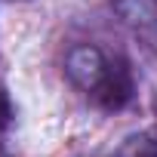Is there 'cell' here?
<instances>
[{"mask_svg":"<svg viewBox=\"0 0 157 157\" xmlns=\"http://www.w3.org/2000/svg\"><path fill=\"white\" fill-rule=\"evenodd\" d=\"M105 68H108L105 52H102L99 46H90V43L74 46V49L68 52V59H65V74H68V80H71L74 86H80L83 93H90V96H93V90L99 86Z\"/></svg>","mask_w":157,"mask_h":157,"instance_id":"6da1fadb","label":"cell"},{"mask_svg":"<svg viewBox=\"0 0 157 157\" xmlns=\"http://www.w3.org/2000/svg\"><path fill=\"white\" fill-rule=\"evenodd\" d=\"M132 93H136V83H132L129 65H126L123 59H108V68H105V74H102L99 86L93 90V99H96L102 108L117 111V108H123V105L132 99Z\"/></svg>","mask_w":157,"mask_h":157,"instance_id":"7a4b0ae2","label":"cell"},{"mask_svg":"<svg viewBox=\"0 0 157 157\" xmlns=\"http://www.w3.org/2000/svg\"><path fill=\"white\" fill-rule=\"evenodd\" d=\"M111 6L132 25L154 22V16H157V0H111Z\"/></svg>","mask_w":157,"mask_h":157,"instance_id":"3957f363","label":"cell"},{"mask_svg":"<svg viewBox=\"0 0 157 157\" xmlns=\"http://www.w3.org/2000/svg\"><path fill=\"white\" fill-rule=\"evenodd\" d=\"M114 157H157V136H151V132L132 136L123 142V148Z\"/></svg>","mask_w":157,"mask_h":157,"instance_id":"277c9868","label":"cell"},{"mask_svg":"<svg viewBox=\"0 0 157 157\" xmlns=\"http://www.w3.org/2000/svg\"><path fill=\"white\" fill-rule=\"evenodd\" d=\"M13 123V102L6 96V90H0V129H6Z\"/></svg>","mask_w":157,"mask_h":157,"instance_id":"5b68a950","label":"cell"},{"mask_svg":"<svg viewBox=\"0 0 157 157\" xmlns=\"http://www.w3.org/2000/svg\"><path fill=\"white\" fill-rule=\"evenodd\" d=\"M0 157H10V154H6V151H3V148H0Z\"/></svg>","mask_w":157,"mask_h":157,"instance_id":"8992f818","label":"cell"}]
</instances>
